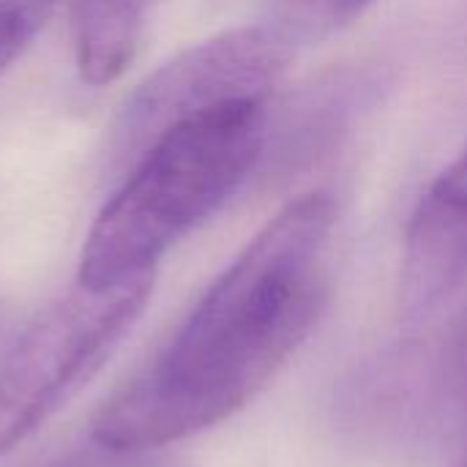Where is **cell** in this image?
Here are the masks:
<instances>
[{"label":"cell","mask_w":467,"mask_h":467,"mask_svg":"<svg viewBox=\"0 0 467 467\" xmlns=\"http://www.w3.org/2000/svg\"><path fill=\"white\" fill-rule=\"evenodd\" d=\"M265 145V99L227 101L170 126L126 170L90 224L77 282L104 290L156 276L159 260L244 186Z\"/></svg>","instance_id":"7a4b0ae2"},{"label":"cell","mask_w":467,"mask_h":467,"mask_svg":"<svg viewBox=\"0 0 467 467\" xmlns=\"http://www.w3.org/2000/svg\"><path fill=\"white\" fill-rule=\"evenodd\" d=\"M3 334H5V309L0 304V339H3Z\"/></svg>","instance_id":"8fae6325"},{"label":"cell","mask_w":467,"mask_h":467,"mask_svg":"<svg viewBox=\"0 0 467 467\" xmlns=\"http://www.w3.org/2000/svg\"><path fill=\"white\" fill-rule=\"evenodd\" d=\"M375 0H282L276 22L293 41L337 33L356 22Z\"/></svg>","instance_id":"52a82bcc"},{"label":"cell","mask_w":467,"mask_h":467,"mask_svg":"<svg viewBox=\"0 0 467 467\" xmlns=\"http://www.w3.org/2000/svg\"><path fill=\"white\" fill-rule=\"evenodd\" d=\"M164 0H74L71 36L99 63H126L137 55L153 11Z\"/></svg>","instance_id":"8992f818"},{"label":"cell","mask_w":467,"mask_h":467,"mask_svg":"<svg viewBox=\"0 0 467 467\" xmlns=\"http://www.w3.org/2000/svg\"><path fill=\"white\" fill-rule=\"evenodd\" d=\"M334 227L328 192H309L268 219L156 361L96 410L93 443L109 454L161 449L254 400L328 304Z\"/></svg>","instance_id":"6da1fadb"},{"label":"cell","mask_w":467,"mask_h":467,"mask_svg":"<svg viewBox=\"0 0 467 467\" xmlns=\"http://www.w3.org/2000/svg\"><path fill=\"white\" fill-rule=\"evenodd\" d=\"M467 309V142L413 208L400 271V315L427 328Z\"/></svg>","instance_id":"5b68a950"},{"label":"cell","mask_w":467,"mask_h":467,"mask_svg":"<svg viewBox=\"0 0 467 467\" xmlns=\"http://www.w3.org/2000/svg\"><path fill=\"white\" fill-rule=\"evenodd\" d=\"M435 361V383L443 408L454 413L467 438V309L451 317V331L443 339Z\"/></svg>","instance_id":"ba28073f"},{"label":"cell","mask_w":467,"mask_h":467,"mask_svg":"<svg viewBox=\"0 0 467 467\" xmlns=\"http://www.w3.org/2000/svg\"><path fill=\"white\" fill-rule=\"evenodd\" d=\"M451 467H467V438H465V446H462V451H460V457L454 460V465Z\"/></svg>","instance_id":"30bf717a"},{"label":"cell","mask_w":467,"mask_h":467,"mask_svg":"<svg viewBox=\"0 0 467 467\" xmlns=\"http://www.w3.org/2000/svg\"><path fill=\"white\" fill-rule=\"evenodd\" d=\"M153 276L74 290L44 306L0 361V460L44 427L115 353L142 315Z\"/></svg>","instance_id":"3957f363"},{"label":"cell","mask_w":467,"mask_h":467,"mask_svg":"<svg viewBox=\"0 0 467 467\" xmlns=\"http://www.w3.org/2000/svg\"><path fill=\"white\" fill-rule=\"evenodd\" d=\"M66 0H0V74L36 41Z\"/></svg>","instance_id":"9c48e42d"},{"label":"cell","mask_w":467,"mask_h":467,"mask_svg":"<svg viewBox=\"0 0 467 467\" xmlns=\"http://www.w3.org/2000/svg\"><path fill=\"white\" fill-rule=\"evenodd\" d=\"M296 41L279 25L216 33L159 66L126 99L109 134V161L129 170L170 126L238 99H265L293 57Z\"/></svg>","instance_id":"277c9868"}]
</instances>
